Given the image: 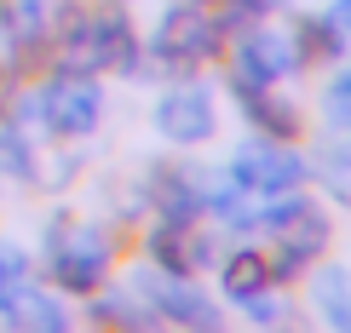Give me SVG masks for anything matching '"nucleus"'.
I'll return each mask as SVG.
<instances>
[{
  "label": "nucleus",
  "mask_w": 351,
  "mask_h": 333,
  "mask_svg": "<svg viewBox=\"0 0 351 333\" xmlns=\"http://www.w3.org/2000/svg\"><path fill=\"white\" fill-rule=\"evenodd\" d=\"M156 126L167 133V144H202L213 133V98L196 86H173L156 104Z\"/></svg>",
  "instance_id": "9"
},
{
  "label": "nucleus",
  "mask_w": 351,
  "mask_h": 333,
  "mask_svg": "<svg viewBox=\"0 0 351 333\" xmlns=\"http://www.w3.org/2000/svg\"><path fill=\"white\" fill-rule=\"evenodd\" d=\"M317 167H323V178H328L340 196H351V138H346V144H334V150H328Z\"/></svg>",
  "instance_id": "20"
},
{
  "label": "nucleus",
  "mask_w": 351,
  "mask_h": 333,
  "mask_svg": "<svg viewBox=\"0 0 351 333\" xmlns=\"http://www.w3.org/2000/svg\"><path fill=\"white\" fill-rule=\"evenodd\" d=\"M254 224L282 236V248H276V258H271V276H300V270L328 248V219H323V213H317L305 196H294V190H288L282 207L254 213Z\"/></svg>",
  "instance_id": "2"
},
{
  "label": "nucleus",
  "mask_w": 351,
  "mask_h": 333,
  "mask_svg": "<svg viewBox=\"0 0 351 333\" xmlns=\"http://www.w3.org/2000/svg\"><path fill=\"white\" fill-rule=\"evenodd\" d=\"M150 258L173 276H190V270H202V258H208V236L202 230H190V219H162V230L150 236Z\"/></svg>",
  "instance_id": "10"
},
{
  "label": "nucleus",
  "mask_w": 351,
  "mask_h": 333,
  "mask_svg": "<svg viewBox=\"0 0 351 333\" xmlns=\"http://www.w3.org/2000/svg\"><path fill=\"white\" fill-rule=\"evenodd\" d=\"M138 293L150 299V316H167V322H184V328H219V310L213 299H202L196 287L173 270H138Z\"/></svg>",
  "instance_id": "6"
},
{
  "label": "nucleus",
  "mask_w": 351,
  "mask_h": 333,
  "mask_svg": "<svg viewBox=\"0 0 351 333\" xmlns=\"http://www.w3.org/2000/svg\"><path fill=\"white\" fill-rule=\"evenodd\" d=\"M230 178H237L247 196L271 201V196H288V190H300V184H305V161L259 138V144H247L237 161H230Z\"/></svg>",
  "instance_id": "4"
},
{
  "label": "nucleus",
  "mask_w": 351,
  "mask_h": 333,
  "mask_svg": "<svg viewBox=\"0 0 351 333\" xmlns=\"http://www.w3.org/2000/svg\"><path fill=\"white\" fill-rule=\"evenodd\" d=\"M0 310H6L12 322H23V328H47V333L69 328L64 305H58V299H47V293H35V287H23V293H12V299H6Z\"/></svg>",
  "instance_id": "13"
},
{
  "label": "nucleus",
  "mask_w": 351,
  "mask_h": 333,
  "mask_svg": "<svg viewBox=\"0 0 351 333\" xmlns=\"http://www.w3.org/2000/svg\"><path fill=\"white\" fill-rule=\"evenodd\" d=\"M265 287H271V258H259V253H230L225 258V293L230 299H254Z\"/></svg>",
  "instance_id": "14"
},
{
  "label": "nucleus",
  "mask_w": 351,
  "mask_h": 333,
  "mask_svg": "<svg viewBox=\"0 0 351 333\" xmlns=\"http://www.w3.org/2000/svg\"><path fill=\"white\" fill-rule=\"evenodd\" d=\"M0 167L18 172V178H29V172H35V155H29V144L12 133V126H0Z\"/></svg>",
  "instance_id": "19"
},
{
  "label": "nucleus",
  "mask_w": 351,
  "mask_h": 333,
  "mask_svg": "<svg viewBox=\"0 0 351 333\" xmlns=\"http://www.w3.org/2000/svg\"><path fill=\"white\" fill-rule=\"evenodd\" d=\"M213 46H219V18H208L202 6L167 12L162 29H156V57L162 64H202V57H213Z\"/></svg>",
  "instance_id": "7"
},
{
  "label": "nucleus",
  "mask_w": 351,
  "mask_h": 333,
  "mask_svg": "<svg viewBox=\"0 0 351 333\" xmlns=\"http://www.w3.org/2000/svg\"><path fill=\"white\" fill-rule=\"evenodd\" d=\"M317 310H323L334 328H351V276L346 270H323V276H317Z\"/></svg>",
  "instance_id": "15"
},
{
  "label": "nucleus",
  "mask_w": 351,
  "mask_h": 333,
  "mask_svg": "<svg viewBox=\"0 0 351 333\" xmlns=\"http://www.w3.org/2000/svg\"><path fill=\"white\" fill-rule=\"evenodd\" d=\"M29 287V258L12 248V241H0V305H6L12 293H23Z\"/></svg>",
  "instance_id": "18"
},
{
  "label": "nucleus",
  "mask_w": 351,
  "mask_h": 333,
  "mask_svg": "<svg viewBox=\"0 0 351 333\" xmlns=\"http://www.w3.org/2000/svg\"><path fill=\"white\" fill-rule=\"evenodd\" d=\"M98 109H104V98H98V81L86 75V69H64V75L35 98V115L52 126L58 138L93 133V126H98Z\"/></svg>",
  "instance_id": "3"
},
{
  "label": "nucleus",
  "mask_w": 351,
  "mask_h": 333,
  "mask_svg": "<svg viewBox=\"0 0 351 333\" xmlns=\"http://www.w3.org/2000/svg\"><path fill=\"white\" fill-rule=\"evenodd\" d=\"M300 46H305V57H334L340 52V23H323V18H311V23H300Z\"/></svg>",
  "instance_id": "17"
},
{
  "label": "nucleus",
  "mask_w": 351,
  "mask_h": 333,
  "mask_svg": "<svg viewBox=\"0 0 351 333\" xmlns=\"http://www.w3.org/2000/svg\"><path fill=\"white\" fill-rule=\"evenodd\" d=\"M294 64H300L294 40L276 35V29L242 35V46H237V81H247V86H271V81H282Z\"/></svg>",
  "instance_id": "8"
},
{
  "label": "nucleus",
  "mask_w": 351,
  "mask_h": 333,
  "mask_svg": "<svg viewBox=\"0 0 351 333\" xmlns=\"http://www.w3.org/2000/svg\"><path fill=\"white\" fill-rule=\"evenodd\" d=\"M237 92H242V115H247V121H254L265 138H294V133H300L294 104L271 98V86H247V81H237Z\"/></svg>",
  "instance_id": "12"
},
{
  "label": "nucleus",
  "mask_w": 351,
  "mask_h": 333,
  "mask_svg": "<svg viewBox=\"0 0 351 333\" xmlns=\"http://www.w3.org/2000/svg\"><path fill=\"white\" fill-rule=\"evenodd\" d=\"M0 29H6V46L18 57H35L47 46V6L40 0H6L0 6Z\"/></svg>",
  "instance_id": "11"
},
{
  "label": "nucleus",
  "mask_w": 351,
  "mask_h": 333,
  "mask_svg": "<svg viewBox=\"0 0 351 333\" xmlns=\"http://www.w3.org/2000/svg\"><path fill=\"white\" fill-rule=\"evenodd\" d=\"M156 201H162V213H167V219H196L202 190H190V178H184V172H167V178H156Z\"/></svg>",
  "instance_id": "16"
},
{
  "label": "nucleus",
  "mask_w": 351,
  "mask_h": 333,
  "mask_svg": "<svg viewBox=\"0 0 351 333\" xmlns=\"http://www.w3.org/2000/svg\"><path fill=\"white\" fill-rule=\"evenodd\" d=\"M64 64L69 69H138V35L121 12H75L64 23Z\"/></svg>",
  "instance_id": "1"
},
{
  "label": "nucleus",
  "mask_w": 351,
  "mask_h": 333,
  "mask_svg": "<svg viewBox=\"0 0 351 333\" xmlns=\"http://www.w3.org/2000/svg\"><path fill=\"white\" fill-rule=\"evenodd\" d=\"M52 276L69 293H93L110 276V241L98 230H58L52 236Z\"/></svg>",
  "instance_id": "5"
},
{
  "label": "nucleus",
  "mask_w": 351,
  "mask_h": 333,
  "mask_svg": "<svg viewBox=\"0 0 351 333\" xmlns=\"http://www.w3.org/2000/svg\"><path fill=\"white\" fill-rule=\"evenodd\" d=\"M334 23H340V29H351V0H334Z\"/></svg>",
  "instance_id": "22"
},
{
  "label": "nucleus",
  "mask_w": 351,
  "mask_h": 333,
  "mask_svg": "<svg viewBox=\"0 0 351 333\" xmlns=\"http://www.w3.org/2000/svg\"><path fill=\"white\" fill-rule=\"evenodd\" d=\"M328 115H334L340 126H351V75H340V81L328 86Z\"/></svg>",
  "instance_id": "21"
}]
</instances>
